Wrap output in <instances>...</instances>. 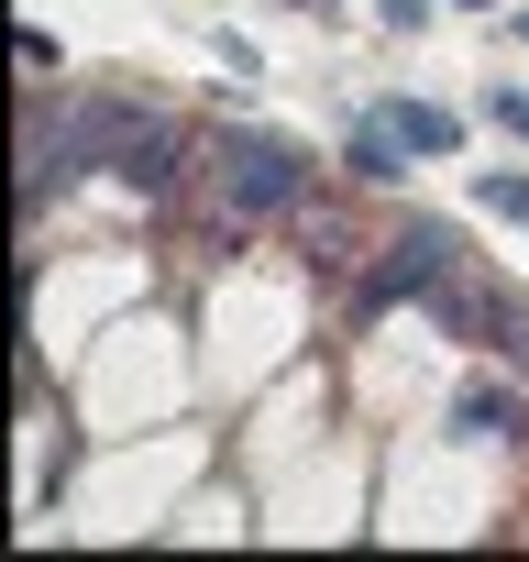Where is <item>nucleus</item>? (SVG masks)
<instances>
[{"mask_svg":"<svg viewBox=\"0 0 529 562\" xmlns=\"http://www.w3.org/2000/svg\"><path fill=\"white\" fill-rule=\"evenodd\" d=\"M452 276H463V243L419 221V232H397V243H386V265H375V288H364V299H375V310H386V299H441Z\"/></svg>","mask_w":529,"mask_h":562,"instance_id":"nucleus-1","label":"nucleus"},{"mask_svg":"<svg viewBox=\"0 0 529 562\" xmlns=\"http://www.w3.org/2000/svg\"><path fill=\"white\" fill-rule=\"evenodd\" d=\"M221 166H232V210H288L299 199V144H277V133L221 144Z\"/></svg>","mask_w":529,"mask_h":562,"instance_id":"nucleus-2","label":"nucleus"},{"mask_svg":"<svg viewBox=\"0 0 529 562\" xmlns=\"http://www.w3.org/2000/svg\"><path fill=\"white\" fill-rule=\"evenodd\" d=\"M353 177L364 188H386V177H408V133L375 111V122H353Z\"/></svg>","mask_w":529,"mask_h":562,"instance_id":"nucleus-3","label":"nucleus"},{"mask_svg":"<svg viewBox=\"0 0 529 562\" xmlns=\"http://www.w3.org/2000/svg\"><path fill=\"white\" fill-rule=\"evenodd\" d=\"M386 122L408 133V155H452V144H463V122H452L441 100H386Z\"/></svg>","mask_w":529,"mask_h":562,"instance_id":"nucleus-4","label":"nucleus"},{"mask_svg":"<svg viewBox=\"0 0 529 562\" xmlns=\"http://www.w3.org/2000/svg\"><path fill=\"white\" fill-rule=\"evenodd\" d=\"M452 419H463L474 441H496V430H518V397H507V386H474V397H463Z\"/></svg>","mask_w":529,"mask_h":562,"instance_id":"nucleus-5","label":"nucleus"},{"mask_svg":"<svg viewBox=\"0 0 529 562\" xmlns=\"http://www.w3.org/2000/svg\"><path fill=\"white\" fill-rule=\"evenodd\" d=\"M474 199H485V210H496V221H529V177H485V188H474Z\"/></svg>","mask_w":529,"mask_h":562,"instance_id":"nucleus-6","label":"nucleus"},{"mask_svg":"<svg viewBox=\"0 0 529 562\" xmlns=\"http://www.w3.org/2000/svg\"><path fill=\"white\" fill-rule=\"evenodd\" d=\"M485 111H496V122H507V133H518V144H529V89H496V100H485Z\"/></svg>","mask_w":529,"mask_h":562,"instance_id":"nucleus-7","label":"nucleus"},{"mask_svg":"<svg viewBox=\"0 0 529 562\" xmlns=\"http://www.w3.org/2000/svg\"><path fill=\"white\" fill-rule=\"evenodd\" d=\"M452 12H496V0H452Z\"/></svg>","mask_w":529,"mask_h":562,"instance_id":"nucleus-8","label":"nucleus"}]
</instances>
